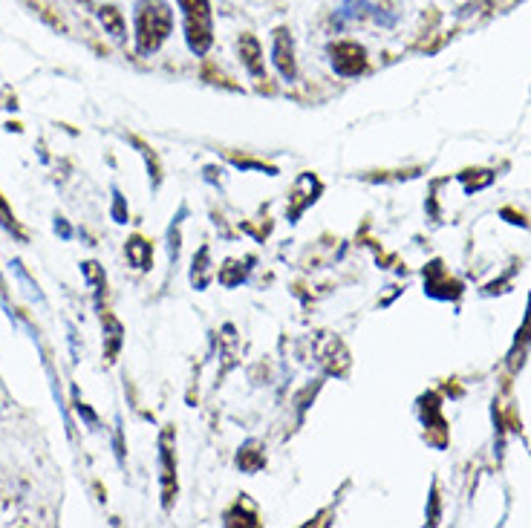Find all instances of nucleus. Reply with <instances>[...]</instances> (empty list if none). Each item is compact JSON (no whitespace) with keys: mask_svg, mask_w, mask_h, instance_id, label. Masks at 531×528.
Returning <instances> with one entry per match:
<instances>
[{"mask_svg":"<svg viewBox=\"0 0 531 528\" xmlns=\"http://www.w3.org/2000/svg\"><path fill=\"white\" fill-rule=\"evenodd\" d=\"M174 35V9L168 0H136L133 6V38L139 55H153Z\"/></svg>","mask_w":531,"mask_h":528,"instance_id":"f257e3e1","label":"nucleus"},{"mask_svg":"<svg viewBox=\"0 0 531 528\" xmlns=\"http://www.w3.org/2000/svg\"><path fill=\"white\" fill-rule=\"evenodd\" d=\"M182 12V32L185 44L194 55L203 58L205 52L214 47V12L211 0H177Z\"/></svg>","mask_w":531,"mask_h":528,"instance_id":"f03ea898","label":"nucleus"},{"mask_svg":"<svg viewBox=\"0 0 531 528\" xmlns=\"http://www.w3.org/2000/svg\"><path fill=\"white\" fill-rule=\"evenodd\" d=\"M327 55L332 70L341 78H355L367 70V50H364V44H358V41H350V38L329 41Z\"/></svg>","mask_w":531,"mask_h":528,"instance_id":"7ed1b4c3","label":"nucleus"},{"mask_svg":"<svg viewBox=\"0 0 531 528\" xmlns=\"http://www.w3.org/2000/svg\"><path fill=\"white\" fill-rule=\"evenodd\" d=\"M272 61H275L280 76L286 78V81H295V76H298V61H295V41H292L289 26H278L272 32Z\"/></svg>","mask_w":531,"mask_h":528,"instance_id":"20e7f679","label":"nucleus"},{"mask_svg":"<svg viewBox=\"0 0 531 528\" xmlns=\"http://www.w3.org/2000/svg\"><path fill=\"white\" fill-rule=\"evenodd\" d=\"M425 280H428V295H433V298H442V301H448V298H459V292H462V286L448 277L445 266H442L439 260H433L428 269H425Z\"/></svg>","mask_w":531,"mask_h":528,"instance_id":"39448f33","label":"nucleus"},{"mask_svg":"<svg viewBox=\"0 0 531 528\" xmlns=\"http://www.w3.org/2000/svg\"><path fill=\"white\" fill-rule=\"evenodd\" d=\"M162 491H165V508H171V500L177 494V462L171 451V430L162 433Z\"/></svg>","mask_w":531,"mask_h":528,"instance_id":"423d86ee","label":"nucleus"},{"mask_svg":"<svg viewBox=\"0 0 531 528\" xmlns=\"http://www.w3.org/2000/svg\"><path fill=\"white\" fill-rule=\"evenodd\" d=\"M237 55H240L243 67H246L254 78L263 76V47H260V41L254 38L252 32H243V35L237 38Z\"/></svg>","mask_w":531,"mask_h":528,"instance_id":"0eeeda50","label":"nucleus"},{"mask_svg":"<svg viewBox=\"0 0 531 528\" xmlns=\"http://www.w3.org/2000/svg\"><path fill=\"white\" fill-rule=\"evenodd\" d=\"M422 419H425L428 436L430 433H439V448H445V442H448V425H445V419H442L439 396H436V393H428V396L422 399Z\"/></svg>","mask_w":531,"mask_h":528,"instance_id":"6e6552de","label":"nucleus"},{"mask_svg":"<svg viewBox=\"0 0 531 528\" xmlns=\"http://www.w3.org/2000/svg\"><path fill=\"white\" fill-rule=\"evenodd\" d=\"M99 21H102L104 32H110L116 41H125L127 38V24L125 15L119 12V6L107 3V6H99Z\"/></svg>","mask_w":531,"mask_h":528,"instance_id":"1a4fd4ad","label":"nucleus"},{"mask_svg":"<svg viewBox=\"0 0 531 528\" xmlns=\"http://www.w3.org/2000/svg\"><path fill=\"white\" fill-rule=\"evenodd\" d=\"M127 260L136 266V269H151V260H153V249L148 240H142V237H130V243L125 246Z\"/></svg>","mask_w":531,"mask_h":528,"instance_id":"9d476101","label":"nucleus"},{"mask_svg":"<svg viewBox=\"0 0 531 528\" xmlns=\"http://www.w3.org/2000/svg\"><path fill=\"white\" fill-rule=\"evenodd\" d=\"M237 465H240L243 471H249V474L260 471V468L266 465V456H263V451H260V445H257V442H249L246 448H240Z\"/></svg>","mask_w":531,"mask_h":528,"instance_id":"9b49d317","label":"nucleus"},{"mask_svg":"<svg viewBox=\"0 0 531 528\" xmlns=\"http://www.w3.org/2000/svg\"><path fill=\"white\" fill-rule=\"evenodd\" d=\"M226 523L228 526H257V511H254L252 505H249V511H243V500L234 505L231 511L226 514Z\"/></svg>","mask_w":531,"mask_h":528,"instance_id":"f8f14e48","label":"nucleus"},{"mask_svg":"<svg viewBox=\"0 0 531 528\" xmlns=\"http://www.w3.org/2000/svg\"><path fill=\"white\" fill-rule=\"evenodd\" d=\"M0 226L9 228V231H12V234H18V237H24V234H21V226H18V220H15V214L9 211V205H6L3 197H0Z\"/></svg>","mask_w":531,"mask_h":528,"instance_id":"ddd939ff","label":"nucleus"},{"mask_svg":"<svg viewBox=\"0 0 531 528\" xmlns=\"http://www.w3.org/2000/svg\"><path fill=\"white\" fill-rule=\"evenodd\" d=\"M462 179H465V191L468 194H474V191H480V188H485V185H491L494 182V174L491 171H482V176H468V174H462Z\"/></svg>","mask_w":531,"mask_h":528,"instance_id":"4468645a","label":"nucleus"},{"mask_svg":"<svg viewBox=\"0 0 531 528\" xmlns=\"http://www.w3.org/2000/svg\"><path fill=\"white\" fill-rule=\"evenodd\" d=\"M116 217H119V223H125L127 214H125V202H122V197L116 194Z\"/></svg>","mask_w":531,"mask_h":528,"instance_id":"2eb2a0df","label":"nucleus"}]
</instances>
